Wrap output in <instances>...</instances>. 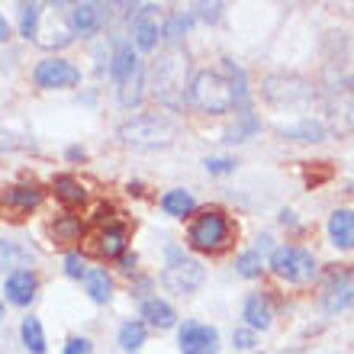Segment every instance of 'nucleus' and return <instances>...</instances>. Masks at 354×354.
Returning a JSON list of instances; mask_svg holds the SVG:
<instances>
[{
	"instance_id": "obj_31",
	"label": "nucleus",
	"mask_w": 354,
	"mask_h": 354,
	"mask_svg": "<svg viewBox=\"0 0 354 354\" xmlns=\"http://www.w3.org/2000/svg\"><path fill=\"white\" fill-rule=\"evenodd\" d=\"M239 116H242V126H235V129L229 132V139H225V142H245V139H248V136H252L254 129H258V120H254V116H252V113H248V110H245V113H239Z\"/></svg>"
},
{
	"instance_id": "obj_25",
	"label": "nucleus",
	"mask_w": 354,
	"mask_h": 354,
	"mask_svg": "<svg viewBox=\"0 0 354 354\" xmlns=\"http://www.w3.org/2000/svg\"><path fill=\"white\" fill-rule=\"evenodd\" d=\"M145 335H149L145 322H142V319H129V322L120 326V348L126 354H136L142 345H145Z\"/></svg>"
},
{
	"instance_id": "obj_10",
	"label": "nucleus",
	"mask_w": 354,
	"mask_h": 354,
	"mask_svg": "<svg viewBox=\"0 0 354 354\" xmlns=\"http://www.w3.org/2000/svg\"><path fill=\"white\" fill-rule=\"evenodd\" d=\"M177 345H180V354H219V332L190 319L177 332Z\"/></svg>"
},
{
	"instance_id": "obj_26",
	"label": "nucleus",
	"mask_w": 354,
	"mask_h": 354,
	"mask_svg": "<svg viewBox=\"0 0 354 354\" xmlns=\"http://www.w3.org/2000/svg\"><path fill=\"white\" fill-rule=\"evenodd\" d=\"M19 335H23V348H26L29 354H46V332H42V322H39L36 316L23 319Z\"/></svg>"
},
{
	"instance_id": "obj_36",
	"label": "nucleus",
	"mask_w": 354,
	"mask_h": 354,
	"mask_svg": "<svg viewBox=\"0 0 354 354\" xmlns=\"http://www.w3.org/2000/svg\"><path fill=\"white\" fill-rule=\"evenodd\" d=\"M136 264H139V258H136V254H129V252L120 258V270H122V274H136Z\"/></svg>"
},
{
	"instance_id": "obj_12",
	"label": "nucleus",
	"mask_w": 354,
	"mask_h": 354,
	"mask_svg": "<svg viewBox=\"0 0 354 354\" xmlns=\"http://www.w3.org/2000/svg\"><path fill=\"white\" fill-rule=\"evenodd\" d=\"M136 75H142V62L136 55L132 42H116V48H113V55H110V77L122 87Z\"/></svg>"
},
{
	"instance_id": "obj_17",
	"label": "nucleus",
	"mask_w": 354,
	"mask_h": 354,
	"mask_svg": "<svg viewBox=\"0 0 354 354\" xmlns=\"http://www.w3.org/2000/svg\"><path fill=\"white\" fill-rule=\"evenodd\" d=\"M142 319H145V326L151 328H174L177 326V313L174 306H171L168 299H158V297H151L142 303Z\"/></svg>"
},
{
	"instance_id": "obj_14",
	"label": "nucleus",
	"mask_w": 354,
	"mask_h": 354,
	"mask_svg": "<svg viewBox=\"0 0 354 354\" xmlns=\"http://www.w3.org/2000/svg\"><path fill=\"white\" fill-rule=\"evenodd\" d=\"M36 287H39V280L32 270H13V274H7L3 293H7V299L13 306H29L36 299Z\"/></svg>"
},
{
	"instance_id": "obj_1",
	"label": "nucleus",
	"mask_w": 354,
	"mask_h": 354,
	"mask_svg": "<svg viewBox=\"0 0 354 354\" xmlns=\"http://www.w3.org/2000/svg\"><path fill=\"white\" fill-rule=\"evenodd\" d=\"M187 97L196 110L213 113V116H223L232 110L245 113L248 110V81L232 58H223L219 71H196Z\"/></svg>"
},
{
	"instance_id": "obj_22",
	"label": "nucleus",
	"mask_w": 354,
	"mask_h": 354,
	"mask_svg": "<svg viewBox=\"0 0 354 354\" xmlns=\"http://www.w3.org/2000/svg\"><path fill=\"white\" fill-rule=\"evenodd\" d=\"M280 136L283 139H297V142H322L326 139V126L319 120H303L297 126H280Z\"/></svg>"
},
{
	"instance_id": "obj_27",
	"label": "nucleus",
	"mask_w": 354,
	"mask_h": 354,
	"mask_svg": "<svg viewBox=\"0 0 354 354\" xmlns=\"http://www.w3.org/2000/svg\"><path fill=\"white\" fill-rule=\"evenodd\" d=\"M84 283H87V293H91L93 303H110L113 297V277L106 270H87L84 274Z\"/></svg>"
},
{
	"instance_id": "obj_6",
	"label": "nucleus",
	"mask_w": 354,
	"mask_h": 354,
	"mask_svg": "<svg viewBox=\"0 0 354 354\" xmlns=\"http://www.w3.org/2000/svg\"><path fill=\"white\" fill-rule=\"evenodd\" d=\"M270 270L287 283H313L319 274L316 254L299 245H280L270 252Z\"/></svg>"
},
{
	"instance_id": "obj_5",
	"label": "nucleus",
	"mask_w": 354,
	"mask_h": 354,
	"mask_svg": "<svg viewBox=\"0 0 354 354\" xmlns=\"http://www.w3.org/2000/svg\"><path fill=\"white\" fill-rule=\"evenodd\" d=\"M206 268L196 258H184L174 245L168 248V268L161 270V283L174 297H194L196 290L203 287Z\"/></svg>"
},
{
	"instance_id": "obj_43",
	"label": "nucleus",
	"mask_w": 354,
	"mask_h": 354,
	"mask_svg": "<svg viewBox=\"0 0 354 354\" xmlns=\"http://www.w3.org/2000/svg\"><path fill=\"white\" fill-rule=\"evenodd\" d=\"M351 306H354V297H351Z\"/></svg>"
},
{
	"instance_id": "obj_32",
	"label": "nucleus",
	"mask_w": 354,
	"mask_h": 354,
	"mask_svg": "<svg viewBox=\"0 0 354 354\" xmlns=\"http://www.w3.org/2000/svg\"><path fill=\"white\" fill-rule=\"evenodd\" d=\"M65 270H68V277H84L87 274V268H84V258H81V254L77 252H68L65 254Z\"/></svg>"
},
{
	"instance_id": "obj_16",
	"label": "nucleus",
	"mask_w": 354,
	"mask_h": 354,
	"mask_svg": "<svg viewBox=\"0 0 354 354\" xmlns=\"http://www.w3.org/2000/svg\"><path fill=\"white\" fill-rule=\"evenodd\" d=\"M242 319L252 332H264V328H270V322H274V309H270L268 297H264V293H252V297L245 299Z\"/></svg>"
},
{
	"instance_id": "obj_9",
	"label": "nucleus",
	"mask_w": 354,
	"mask_h": 354,
	"mask_svg": "<svg viewBox=\"0 0 354 354\" xmlns=\"http://www.w3.org/2000/svg\"><path fill=\"white\" fill-rule=\"evenodd\" d=\"M351 297H354V270L348 268L328 270V280L322 287V309L328 316H335V313L351 306Z\"/></svg>"
},
{
	"instance_id": "obj_3",
	"label": "nucleus",
	"mask_w": 354,
	"mask_h": 354,
	"mask_svg": "<svg viewBox=\"0 0 354 354\" xmlns=\"http://www.w3.org/2000/svg\"><path fill=\"white\" fill-rule=\"evenodd\" d=\"M177 136L174 120L149 113V116H132L129 122L120 126V142L126 149L136 151H155V149H168Z\"/></svg>"
},
{
	"instance_id": "obj_29",
	"label": "nucleus",
	"mask_w": 354,
	"mask_h": 354,
	"mask_svg": "<svg viewBox=\"0 0 354 354\" xmlns=\"http://www.w3.org/2000/svg\"><path fill=\"white\" fill-rule=\"evenodd\" d=\"M39 13H42V7H39V3H23V7H19V32H23L26 39L36 36Z\"/></svg>"
},
{
	"instance_id": "obj_37",
	"label": "nucleus",
	"mask_w": 354,
	"mask_h": 354,
	"mask_svg": "<svg viewBox=\"0 0 354 354\" xmlns=\"http://www.w3.org/2000/svg\"><path fill=\"white\" fill-rule=\"evenodd\" d=\"M23 145H26V142H19L17 136H3V132H0V151H10V149H23Z\"/></svg>"
},
{
	"instance_id": "obj_21",
	"label": "nucleus",
	"mask_w": 354,
	"mask_h": 354,
	"mask_svg": "<svg viewBox=\"0 0 354 354\" xmlns=\"http://www.w3.org/2000/svg\"><path fill=\"white\" fill-rule=\"evenodd\" d=\"M29 264H32V254H29L23 245L0 242V274H3V270H10V274H13V268H17V270H29Z\"/></svg>"
},
{
	"instance_id": "obj_20",
	"label": "nucleus",
	"mask_w": 354,
	"mask_h": 354,
	"mask_svg": "<svg viewBox=\"0 0 354 354\" xmlns=\"http://www.w3.org/2000/svg\"><path fill=\"white\" fill-rule=\"evenodd\" d=\"M161 209L168 216H174V219H184V216H190L196 209V200L190 190H184V187H174V190H168V194L161 196Z\"/></svg>"
},
{
	"instance_id": "obj_28",
	"label": "nucleus",
	"mask_w": 354,
	"mask_h": 354,
	"mask_svg": "<svg viewBox=\"0 0 354 354\" xmlns=\"http://www.w3.org/2000/svg\"><path fill=\"white\" fill-rule=\"evenodd\" d=\"M235 270H239V277H245V280L261 277L264 258L258 252H245V254H239V258H235Z\"/></svg>"
},
{
	"instance_id": "obj_42",
	"label": "nucleus",
	"mask_w": 354,
	"mask_h": 354,
	"mask_svg": "<svg viewBox=\"0 0 354 354\" xmlns=\"http://www.w3.org/2000/svg\"><path fill=\"white\" fill-rule=\"evenodd\" d=\"M351 194H354V184H351Z\"/></svg>"
},
{
	"instance_id": "obj_33",
	"label": "nucleus",
	"mask_w": 354,
	"mask_h": 354,
	"mask_svg": "<svg viewBox=\"0 0 354 354\" xmlns=\"http://www.w3.org/2000/svg\"><path fill=\"white\" fill-rule=\"evenodd\" d=\"M206 171L209 174H232L235 158H206Z\"/></svg>"
},
{
	"instance_id": "obj_11",
	"label": "nucleus",
	"mask_w": 354,
	"mask_h": 354,
	"mask_svg": "<svg viewBox=\"0 0 354 354\" xmlns=\"http://www.w3.org/2000/svg\"><path fill=\"white\" fill-rule=\"evenodd\" d=\"M129 248V225L122 223H106L93 239V252L100 258H122Z\"/></svg>"
},
{
	"instance_id": "obj_7",
	"label": "nucleus",
	"mask_w": 354,
	"mask_h": 354,
	"mask_svg": "<svg viewBox=\"0 0 354 354\" xmlns=\"http://www.w3.org/2000/svg\"><path fill=\"white\" fill-rule=\"evenodd\" d=\"M264 97L274 106H299V103L313 100V87L306 77L297 75H270L264 77Z\"/></svg>"
},
{
	"instance_id": "obj_23",
	"label": "nucleus",
	"mask_w": 354,
	"mask_h": 354,
	"mask_svg": "<svg viewBox=\"0 0 354 354\" xmlns=\"http://www.w3.org/2000/svg\"><path fill=\"white\" fill-rule=\"evenodd\" d=\"M158 36H161V29H158L155 19L139 17L136 23H132V42H136L139 52H151V48L158 46Z\"/></svg>"
},
{
	"instance_id": "obj_34",
	"label": "nucleus",
	"mask_w": 354,
	"mask_h": 354,
	"mask_svg": "<svg viewBox=\"0 0 354 354\" xmlns=\"http://www.w3.org/2000/svg\"><path fill=\"white\" fill-rule=\"evenodd\" d=\"M65 354H93V342L91 338H68Z\"/></svg>"
},
{
	"instance_id": "obj_4",
	"label": "nucleus",
	"mask_w": 354,
	"mask_h": 354,
	"mask_svg": "<svg viewBox=\"0 0 354 354\" xmlns=\"http://www.w3.org/2000/svg\"><path fill=\"white\" fill-rule=\"evenodd\" d=\"M229 242H232V223H229V216L223 209H203L187 229V245L194 252L213 254L229 248Z\"/></svg>"
},
{
	"instance_id": "obj_15",
	"label": "nucleus",
	"mask_w": 354,
	"mask_h": 354,
	"mask_svg": "<svg viewBox=\"0 0 354 354\" xmlns=\"http://www.w3.org/2000/svg\"><path fill=\"white\" fill-rule=\"evenodd\" d=\"M326 229L335 248H342V252H351L354 248V213L351 209H335V213L328 216Z\"/></svg>"
},
{
	"instance_id": "obj_38",
	"label": "nucleus",
	"mask_w": 354,
	"mask_h": 354,
	"mask_svg": "<svg viewBox=\"0 0 354 354\" xmlns=\"http://www.w3.org/2000/svg\"><path fill=\"white\" fill-rule=\"evenodd\" d=\"M68 158H71V161H81V158H84V149L71 145V149H68Z\"/></svg>"
},
{
	"instance_id": "obj_2",
	"label": "nucleus",
	"mask_w": 354,
	"mask_h": 354,
	"mask_svg": "<svg viewBox=\"0 0 354 354\" xmlns=\"http://www.w3.org/2000/svg\"><path fill=\"white\" fill-rule=\"evenodd\" d=\"M187 68L190 65H187L184 52H180V48H171V52H165V55L155 62L145 87H151V93H155L165 106H180V103L187 100V91H190Z\"/></svg>"
},
{
	"instance_id": "obj_40",
	"label": "nucleus",
	"mask_w": 354,
	"mask_h": 354,
	"mask_svg": "<svg viewBox=\"0 0 354 354\" xmlns=\"http://www.w3.org/2000/svg\"><path fill=\"white\" fill-rule=\"evenodd\" d=\"M348 84H351V93H354V75H351V81H348Z\"/></svg>"
},
{
	"instance_id": "obj_35",
	"label": "nucleus",
	"mask_w": 354,
	"mask_h": 354,
	"mask_svg": "<svg viewBox=\"0 0 354 354\" xmlns=\"http://www.w3.org/2000/svg\"><path fill=\"white\" fill-rule=\"evenodd\" d=\"M232 342H235V348L252 351V348H254V332H252V328H239V332L232 335Z\"/></svg>"
},
{
	"instance_id": "obj_30",
	"label": "nucleus",
	"mask_w": 354,
	"mask_h": 354,
	"mask_svg": "<svg viewBox=\"0 0 354 354\" xmlns=\"http://www.w3.org/2000/svg\"><path fill=\"white\" fill-rule=\"evenodd\" d=\"M190 26H194V17H190V13H177V17L168 19V26H165V36H168V42H177V39L184 36Z\"/></svg>"
},
{
	"instance_id": "obj_13",
	"label": "nucleus",
	"mask_w": 354,
	"mask_h": 354,
	"mask_svg": "<svg viewBox=\"0 0 354 354\" xmlns=\"http://www.w3.org/2000/svg\"><path fill=\"white\" fill-rule=\"evenodd\" d=\"M39 203H42V190L36 184H19V187L0 190V206H7L10 213H17V216L32 213Z\"/></svg>"
},
{
	"instance_id": "obj_24",
	"label": "nucleus",
	"mask_w": 354,
	"mask_h": 354,
	"mask_svg": "<svg viewBox=\"0 0 354 354\" xmlns=\"http://www.w3.org/2000/svg\"><path fill=\"white\" fill-rule=\"evenodd\" d=\"M81 235H84V223H81L77 216H58L55 223H52V239H55V245L81 242Z\"/></svg>"
},
{
	"instance_id": "obj_18",
	"label": "nucleus",
	"mask_w": 354,
	"mask_h": 354,
	"mask_svg": "<svg viewBox=\"0 0 354 354\" xmlns=\"http://www.w3.org/2000/svg\"><path fill=\"white\" fill-rule=\"evenodd\" d=\"M103 23V13L97 3H77L71 7V29H75L77 36H93Z\"/></svg>"
},
{
	"instance_id": "obj_39",
	"label": "nucleus",
	"mask_w": 354,
	"mask_h": 354,
	"mask_svg": "<svg viewBox=\"0 0 354 354\" xmlns=\"http://www.w3.org/2000/svg\"><path fill=\"white\" fill-rule=\"evenodd\" d=\"M7 36H10V26H7V19L0 17V42H7Z\"/></svg>"
},
{
	"instance_id": "obj_41",
	"label": "nucleus",
	"mask_w": 354,
	"mask_h": 354,
	"mask_svg": "<svg viewBox=\"0 0 354 354\" xmlns=\"http://www.w3.org/2000/svg\"><path fill=\"white\" fill-rule=\"evenodd\" d=\"M0 319H3V306H0Z\"/></svg>"
},
{
	"instance_id": "obj_19",
	"label": "nucleus",
	"mask_w": 354,
	"mask_h": 354,
	"mask_svg": "<svg viewBox=\"0 0 354 354\" xmlns=\"http://www.w3.org/2000/svg\"><path fill=\"white\" fill-rule=\"evenodd\" d=\"M52 190H55V196L62 200V203H68V206H81L87 200L84 184H81L77 177H71V174L52 177Z\"/></svg>"
},
{
	"instance_id": "obj_8",
	"label": "nucleus",
	"mask_w": 354,
	"mask_h": 354,
	"mask_svg": "<svg viewBox=\"0 0 354 354\" xmlns=\"http://www.w3.org/2000/svg\"><path fill=\"white\" fill-rule=\"evenodd\" d=\"M32 81L42 91H68V87L81 84V68L71 65L68 58H46V62L36 65Z\"/></svg>"
}]
</instances>
